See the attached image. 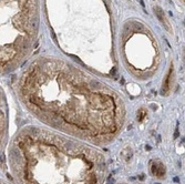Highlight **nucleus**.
I'll list each match as a JSON object with an SVG mask.
<instances>
[{"label":"nucleus","mask_w":185,"mask_h":184,"mask_svg":"<svg viewBox=\"0 0 185 184\" xmlns=\"http://www.w3.org/2000/svg\"><path fill=\"white\" fill-rule=\"evenodd\" d=\"M16 91L22 105L38 119L91 138L112 135L124 119L121 94L61 60H34L19 76Z\"/></svg>","instance_id":"1"},{"label":"nucleus","mask_w":185,"mask_h":184,"mask_svg":"<svg viewBox=\"0 0 185 184\" xmlns=\"http://www.w3.org/2000/svg\"><path fill=\"white\" fill-rule=\"evenodd\" d=\"M9 161L20 184H99L104 165L90 150L37 128L16 135Z\"/></svg>","instance_id":"2"},{"label":"nucleus","mask_w":185,"mask_h":184,"mask_svg":"<svg viewBox=\"0 0 185 184\" xmlns=\"http://www.w3.org/2000/svg\"><path fill=\"white\" fill-rule=\"evenodd\" d=\"M38 26V0H0V76L24 62Z\"/></svg>","instance_id":"3"},{"label":"nucleus","mask_w":185,"mask_h":184,"mask_svg":"<svg viewBox=\"0 0 185 184\" xmlns=\"http://www.w3.org/2000/svg\"><path fill=\"white\" fill-rule=\"evenodd\" d=\"M6 125H7V99L3 89L0 87V145L3 141Z\"/></svg>","instance_id":"4"},{"label":"nucleus","mask_w":185,"mask_h":184,"mask_svg":"<svg viewBox=\"0 0 185 184\" xmlns=\"http://www.w3.org/2000/svg\"><path fill=\"white\" fill-rule=\"evenodd\" d=\"M151 171L155 176L163 177L165 175V167L161 162H154L151 166Z\"/></svg>","instance_id":"5"},{"label":"nucleus","mask_w":185,"mask_h":184,"mask_svg":"<svg viewBox=\"0 0 185 184\" xmlns=\"http://www.w3.org/2000/svg\"><path fill=\"white\" fill-rule=\"evenodd\" d=\"M154 11H155V14L157 16L159 20L162 22V23H163V26L166 27V29H167L168 31H171V26H170V23H168L167 19H166V17H165V14H164L163 10H162L160 7H154Z\"/></svg>","instance_id":"6"},{"label":"nucleus","mask_w":185,"mask_h":184,"mask_svg":"<svg viewBox=\"0 0 185 184\" xmlns=\"http://www.w3.org/2000/svg\"><path fill=\"white\" fill-rule=\"evenodd\" d=\"M173 76V67L170 68V71H168V74H167V78L166 80L164 81V86H163V94H167V91L170 90V86H171V78Z\"/></svg>","instance_id":"7"},{"label":"nucleus","mask_w":185,"mask_h":184,"mask_svg":"<svg viewBox=\"0 0 185 184\" xmlns=\"http://www.w3.org/2000/svg\"><path fill=\"white\" fill-rule=\"evenodd\" d=\"M140 112H141V115H140V120H143V119H144V117H145V114H146V112H145V111L144 110H143V109H142V110L141 111H140Z\"/></svg>","instance_id":"8"}]
</instances>
